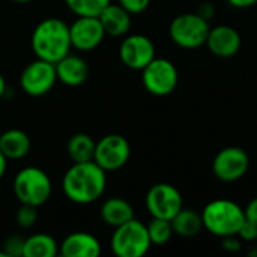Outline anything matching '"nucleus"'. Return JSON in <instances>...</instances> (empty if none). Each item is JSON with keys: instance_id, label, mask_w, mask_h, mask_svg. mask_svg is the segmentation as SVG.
I'll use <instances>...</instances> for the list:
<instances>
[{"instance_id": "f257e3e1", "label": "nucleus", "mask_w": 257, "mask_h": 257, "mask_svg": "<svg viewBox=\"0 0 257 257\" xmlns=\"http://www.w3.org/2000/svg\"><path fill=\"white\" fill-rule=\"evenodd\" d=\"M107 172L95 161L72 163L62 179L65 197L77 205H90L105 191Z\"/></svg>"}, {"instance_id": "f03ea898", "label": "nucleus", "mask_w": 257, "mask_h": 257, "mask_svg": "<svg viewBox=\"0 0 257 257\" xmlns=\"http://www.w3.org/2000/svg\"><path fill=\"white\" fill-rule=\"evenodd\" d=\"M30 47L38 59L56 63L71 53L69 24L60 18H45L32 32Z\"/></svg>"}, {"instance_id": "7ed1b4c3", "label": "nucleus", "mask_w": 257, "mask_h": 257, "mask_svg": "<svg viewBox=\"0 0 257 257\" xmlns=\"http://www.w3.org/2000/svg\"><path fill=\"white\" fill-rule=\"evenodd\" d=\"M203 229L217 238L238 235L245 221L244 208L229 199H215L209 202L200 212Z\"/></svg>"}, {"instance_id": "20e7f679", "label": "nucleus", "mask_w": 257, "mask_h": 257, "mask_svg": "<svg viewBox=\"0 0 257 257\" xmlns=\"http://www.w3.org/2000/svg\"><path fill=\"white\" fill-rule=\"evenodd\" d=\"M14 194L21 205L39 208L48 202L53 191L50 176L39 167H24L14 178Z\"/></svg>"}, {"instance_id": "39448f33", "label": "nucleus", "mask_w": 257, "mask_h": 257, "mask_svg": "<svg viewBox=\"0 0 257 257\" xmlns=\"http://www.w3.org/2000/svg\"><path fill=\"white\" fill-rule=\"evenodd\" d=\"M152 242L148 233L146 224L133 218L117 227L110 239L113 254L117 257H142L145 256Z\"/></svg>"}, {"instance_id": "423d86ee", "label": "nucleus", "mask_w": 257, "mask_h": 257, "mask_svg": "<svg viewBox=\"0 0 257 257\" xmlns=\"http://www.w3.org/2000/svg\"><path fill=\"white\" fill-rule=\"evenodd\" d=\"M211 24L197 12L181 14L175 17L169 27V36L173 44L184 50H196L206 44Z\"/></svg>"}, {"instance_id": "0eeeda50", "label": "nucleus", "mask_w": 257, "mask_h": 257, "mask_svg": "<svg viewBox=\"0 0 257 257\" xmlns=\"http://www.w3.org/2000/svg\"><path fill=\"white\" fill-rule=\"evenodd\" d=\"M142 81L149 93L155 96H167L176 89L179 74L173 62L164 57H155L142 69Z\"/></svg>"}, {"instance_id": "6e6552de", "label": "nucleus", "mask_w": 257, "mask_h": 257, "mask_svg": "<svg viewBox=\"0 0 257 257\" xmlns=\"http://www.w3.org/2000/svg\"><path fill=\"white\" fill-rule=\"evenodd\" d=\"M145 205L152 218L172 220L184 208V200L175 185L160 182L149 188Z\"/></svg>"}, {"instance_id": "1a4fd4ad", "label": "nucleus", "mask_w": 257, "mask_h": 257, "mask_svg": "<svg viewBox=\"0 0 257 257\" xmlns=\"http://www.w3.org/2000/svg\"><path fill=\"white\" fill-rule=\"evenodd\" d=\"M131 157L130 142L120 134H107L96 142L93 161L108 172L122 169Z\"/></svg>"}, {"instance_id": "9d476101", "label": "nucleus", "mask_w": 257, "mask_h": 257, "mask_svg": "<svg viewBox=\"0 0 257 257\" xmlns=\"http://www.w3.org/2000/svg\"><path fill=\"white\" fill-rule=\"evenodd\" d=\"M248 169L250 155L239 146L221 149L212 161V172L221 182H236L247 175Z\"/></svg>"}, {"instance_id": "9b49d317", "label": "nucleus", "mask_w": 257, "mask_h": 257, "mask_svg": "<svg viewBox=\"0 0 257 257\" xmlns=\"http://www.w3.org/2000/svg\"><path fill=\"white\" fill-rule=\"evenodd\" d=\"M57 81L56 66L51 62L38 59L30 62L20 75V87L30 96L48 93Z\"/></svg>"}, {"instance_id": "f8f14e48", "label": "nucleus", "mask_w": 257, "mask_h": 257, "mask_svg": "<svg viewBox=\"0 0 257 257\" xmlns=\"http://www.w3.org/2000/svg\"><path fill=\"white\" fill-rule=\"evenodd\" d=\"M119 57L122 63L134 71H142L146 65H149L155 56V45L151 38L134 33L123 38L119 47Z\"/></svg>"}, {"instance_id": "ddd939ff", "label": "nucleus", "mask_w": 257, "mask_h": 257, "mask_svg": "<svg viewBox=\"0 0 257 257\" xmlns=\"http://www.w3.org/2000/svg\"><path fill=\"white\" fill-rule=\"evenodd\" d=\"M72 48L78 51H92L101 45L105 32L98 17H77L69 24Z\"/></svg>"}, {"instance_id": "4468645a", "label": "nucleus", "mask_w": 257, "mask_h": 257, "mask_svg": "<svg viewBox=\"0 0 257 257\" xmlns=\"http://www.w3.org/2000/svg\"><path fill=\"white\" fill-rule=\"evenodd\" d=\"M241 35L239 32L227 24H220L215 27H211L208 39H206V47L209 51L221 59H230L236 56L241 50Z\"/></svg>"}, {"instance_id": "2eb2a0df", "label": "nucleus", "mask_w": 257, "mask_h": 257, "mask_svg": "<svg viewBox=\"0 0 257 257\" xmlns=\"http://www.w3.org/2000/svg\"><path fill=\"white\" fill-rule=\"evenodd\" d=\"M102 251L101 242L96 236L87 232H74L68 235L59 248L63 257H98Z\"/></svg>"}, {"instance_id": "dca6fc26", "label": "nucleus", "mask_w": 257, "mask_h": 257, "mask_svg": "<svg viewBox=\"0 0 257 257\" xmlns=\"http://www.w3.org/2000/svg\"><path fill=\"white\" fill-rule=\"evenodd\" d=\"M56 66V75L60 83L69 87L81 86L89 75V66L86 60L77 54H66L59 62L54 63Z\"/></svg>"}, {"instance_id": "f3484780", "label": "nucleus", "mask_w": 257, "mask_h": 257, "mask_svg": "<svg viewBox=\"0 0 257 257\" xmlns=\"http://www.w3.org/2000/svg\"><path fill=\"white\" fill-rule=\"evenodd\" d=\"M105 35H110L113 38H122L126 36L131 29V14L123 9L119 3L117 5H107L101 14L98 15Z\"/></svg>"}, {"instance_id": "a211bd4d", "label": "nucleus", "mask_w": 257, "mask_h": 257, "mask_svg": "<svg viewBox=\"0 0 257 257\" xmlns=\"http://www.w3.org/2000/svg\"><path fill=\"white\" fill-rule=\"evenodd\" d=\"M32 142L30 137L18 128L8 130L0 136V151L9 160H23L30 152Z\"/></svg>"}, {"instance_id": "6ab92c4d", "label": "nucleus", "mask_w": 257, "mask_h": 257, "mask_svg": "<svg viewBox=\"0 0 257 257\" xmlns=\"http://www.w3.org/2000/svg\"><path fill=\"white\" fill-rule=\"evenodd\" d=\"M133 218L134 208L122 197H110L101 206V220L110 227H117Z\"/></svg>"}, {"instance_id": "aec40b11", "label": "nucleus", "mask_w": 257, "mask_h": 257, "mask_svg": "<svg viewBox=\"0 0 257 257\" xmlns=\"http://www.w3.org/2000/svg\"><path fill=\"white\" fill-rule=\"evenodd\" d=\"M173 233L181 238H194L203 230L202 215L194 209L182 208L172 220Z\"/></svg>"}, {"instance_id": "412c9836", "label": "nucleus", "mask_w": 257, "mask_h": 257, "mask_svg": "<svg viewBox=\"0 0 257 257\" xmlns=\"http://www.w3.org/2000/svg\"><path fill=\"white\" fill-rule=\"evenodd\" d=\"M59 254L56 239L47 233H35L24 239L23 257H54Z\"/></svg>"}, {"instance_id": "4be33fe9", "label": "nucleus", "mask_w": 257, "mask_h": 257, "mask_svg": "<svg viewBox=\"0 0 257 257\" xmlns=\"http://www.w3.org/2000/svg\"><path fill=\"white\" fill-rule=\"evenodd\" d=\"M95 146L96 142L84 133H77L74 134L66 145V152L72 163H86V161H93L95 155Z\"/></svg>"}, {"instance_id": "5701e85b", "label": "nucleus", "mask_w": 257, "mask_h": 257, "mask_svg": "<svg viewBox=\"0 0 257 257\" xmlns=\"http://www.w3.org/2000/svg\"><path fill=\"white\" fill-rule=\"evenodd\" d=\"M111 0H65L66 8L77 17H98Z\"/></svg>"}, {"instance_id": "b1692460", "label": "nucleus", "mask_w": 257, "mask_h": 257, "mask_svg": "<svg viewBox=\"0 0 257 257\" xmlns=\"http://www.w3.org/2000/svg\"><path fill=\"white\" fill-rule=\"evenodd\" d=\"M146 227H148V233H149L152 245H166L175 235L170 220L152 218Z\"/></svg>"}, {"instance_id": "393cba45", "label": "nucleus", "mask_w": 257, "mask_h": 257, "mask_svg": "<svg viewBox=\"0 0 257 257\" xmlns=\"http://www.w3.org/2000/svg\"><path fill=\"white\" fill-rule=\"evenodd\" d=\"M15 220L21 229L33 227L36 224V220H38V208L30 206V205H21L17 211Z\"/></svg>"}, {"instance_id": "a878e982", "label": "nucleus", "mask_w": 257, "mask_h": 257, "mask_svg": "<svg viewBox=\"0 0 257 257\" xmlns=\"http://www.w3.org/2000/svg\"><path fill=\"white\" fill-rule=\"evenodd\" d=\"M24 239L21 236H9L3 242V253L6 257H23Z\"/></svg>"}, {"instance_id": "bb28decb", "label": "nucleus", "mask_w": 257, "mask_h": 257, "mask_svg": "<svg viewBox=\"0 0 257 257\" xmlns=\"http://www.w3.org/2000/svg\"><path fill=\"white\" fill-rule=\"evenodd\" d=\"M119 5L123 9H126L131 15H136L145 12L149 8L151 0H119Z\"/></svg>"}, {"instance_id": "cd10ccee", "label": "nucleus", "mask_w": 257, "mask_h": 257, "mask_svg": "<svg viewBox=\"0 0 257 257\" xmlns=\"http://www.w3.org/2000/svg\"><path fill=\"white\" fill-rule=\"evenodd\" d=\"M238 236L242 239V241H247V242H254L257 241V224L248 221L245 218V221L242 223L239 232H238Z\"/></svg>"}, {"instance_id": "c85d7f7f", "label": "nucleus", "mask_w": 257, "mask_h": 257, "mask_svg": "<svg viewBox=\"0 0 257 257\" xmlns=\"http://www.w3.org/2000/svg\"><path fill=\"white\" fill-rule=\"evenodd\" d=\"M221 245L229 253H238L242 248V239L238 235L224 236V238H221Z\"/></svg>"}, {"instance_id": "c756f323", "label": "nucleus", "mask_w": 257, "mask_h": 257, "mask_svg": "<svg viewBox=\"0 0 257 257\" xmlns=\"http://www.w3.org/2000/svg\"><path fill=\"white\" fill-rule=\"evenodd\" d=\"M196 12H197L202 18L211 21V20L215 17V6H214V3H211V2H203L202 5H199V8H197Z\"/></svg>"}, {"instance_id": "7c9ffc66", "label": "nucleus", "mask_w": 257, "mask_h": 257, "mask_svg": "<svg viewBox=\"0 0 257 257\" xmlns=\"http://www.w3.org/2000/svg\"><path fill=\"white\" fill-rule=\"evenodd\" d=\"M244 212H245V218L248 221L257 224V197L248 202V205L244 208Z\"/></svg>"}, {"instance_id": "2f4dec72", "label": "nucleus", "mask_w": 257, "mask_h": 257, "mask_svg": "<svg viewBox=\"0 0 257 257\" xmlns=\"http://www.w3.org/2000/svg\"><path fill=\"white\" fill-rule=\"evenodd\" d=\"M227 3L236 9H247V8L257 5V0H227Z\"/></svg>"}, {"instance_id": "473e14b6", "label": "nucleus", "mask_w": 257, "mask_h": 257, "mask_svg": "<svg viewBox=\"0 0 257 257\" xmlns=\"http://www.w3.org/2000/svg\"><path fill=\"white\" fill-rule=\"evenodd\" d=\"M6 169H8V158H6V157L3 155V152L0 151V179L5 176Z\"/></svg>"}, {"instance_id": "72a5a7b5", "label": "nucleus", "mask_w": 257, "mask_h": 257, "mask_svg": "<svg viewBox=\"0 0 257 257\" xmlns=\"http://www.w3.org/2000/svg\"><path fill=\"white\" fill-rule=\"evenodd\" d=\"M5 92H6V81H5V77L0 74V99L5 96Z\"/></svg>"}, {"instance_id": "f704fd0d", "label": "nucleus", "mask_w": 257, "mask_h": 257, "mask_svg": "<svg viewBox=\"0 0 257 257\" xmlns=\"http://www.w3.org/2000/svg\"><path fill=\"white\" fill-rule=\"evenodd\" d=\"M248 253H250V256L257 257V247H254V248H253V250H250V251H248Z\"/></svg>"}, {"instance_id": "c9c22d12", "label": "nucleus", "mask_w": 257, "mask_h": 257, "mask_svg": "<svg viewBox=\"0 0 257 257\" xmlns=\"http://www.w3.org/2000/svg\"><path fill=\"white\" fill-rule=\"evenodd\" d=\"M15 3H29V2H33V0H12Z\"/></svg>"}, {"instance_id": "e433bc0d", "label": "nucleus", "mask_w": 257, "mask_h": 257, "mask_svg": "<svg viewBox=\"0 0 257 257\" xmlns=\"http://www.w3.org/2000/svg\"><path fill=\"white\" fill-rule=\"evenodd\" d=\"M0 257H6V254L3 253V250H0Z\"/></svg>"}, {"instance_id": "4c0bfd02", "label": "nucleus", "mask_w": 257, "mask_h": 257, "mask_svg": "<svg viewBox=\"0 0 257 257\" xmlns=\"http://www.w3.org/2000/svg\"><path fill=\"white\" fill-rule=\"evenodd\" d=\"M0 136H2V133H0Z\"/></svg>"}]
</instances>
